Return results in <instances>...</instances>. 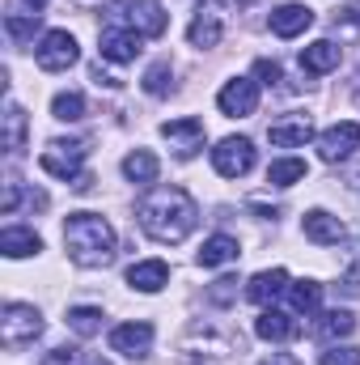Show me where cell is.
<instances>
[{"label":"cell","instance_id":"cell-15","mask_svg":"<svg viewBox=\"0 0 360 365\" xmlns=\"http://www.w3.org/2000/svg\"><path fill=\"white\" fill-rule=\"evenodd\" d=\"M314 26V9L309 4H280L275 13H271V34H280V38H297V34H305Z\"/></svg>","mask_w":360,"mask_h":365},{"label":"cell","instance_id":"cell-30","mask_svg":"<svg viewBox=\"0 0 360 365\" xmlns=\"http://www.w3.org/2000/svg\"><path fill=\"white\" fill-rule=\"evenodd\" d=\"M144 90L153 93V98H162V93L174 90V73H170V64H166V60H157V64L144 73Z\"/></svg>","mask_w":360,"mask_h":365},{"label":"cell","instance_id":"cell-8","mask_svg":"<svg viewBox=\"0 0 360 365\" xmlns=\"http://www.w3.org/2000/svg\"><path fill=\"white\" fill-rule=\"evenodd\" d=\"M360 149V123L356 119H344V123H335V128H327L322 136H318V158L322 162H348L352 153Z\"/></svg>","mask_w":360,"mask_h":365},{"label":"cell","instance_id":"cell-9","mask_svg":"<svg viewBox=\"0 0 360 365\" xmlns=\"http://www.w3.org/2000/svg\"><path fill=\"white\" fill-rule=\"evenodd\" d=\"M216 106H221V115H229V119L255 115V110H259V81H250V77L225 81V90L216 93Z\"/></svg>","mask_w":360,"mask_h":365},{"label":"cell","instance_id":"cell-13","mask_svg":"<svg viewBox=\"0 0 360 365\" xmlns=\"http://www.w3.org/2000/svg\"><path fill=\"white\" fill-rule=\"evenodd\" d=\"M110 349L123 353V357H132V361L149 357V349H153V323H123V327H115L110 331Z\"/></svg>","mask_w":360,"mask_h":365},{"label":"cell","instance_id":"cell-1","mask_svg":"<svg viewBox=\"0 0 360 365\" xmlns=\"http://www.w3.org/2000/svg\"><path fill=\"white\" fill-rule=\"evenodd\" d=\"M136 221H140V230H144L153 242L179 247L182 238L195 230L199 208H195V200H191L182 187H153V191L136 204Z\"/></svg>","mask_w":360,"mask_h":365},{"label":"cell","instance_id":"cell-17","mask_svg":"<svg viewBox=\"0 0 360 365\" xmlns=\"http://www.w3.org/2000/svg\"><path fill=\"white\" fill-rule=\"evenodd\" d=\"M339 47L331 43V38H318V43H309L305 51H301V68L309 73V77H322V73H331V68H339Z\"/></svg>","mask_w":360,"mask_h":365},{"label":"cell","instance_id":"cell-2","mask_svg":"<svg viewBox=\"0 0 360 365\" xmlns=\"http://www.w3.org/2000/svg\"><path fill=\"white\" fill-rule=\"evenodd\" d=\"M64 247H68V259L77 268H106L115 259V230L97 212H68Z\"/></svg>","mask_w":360,"mask_h":365},{"label":"cell","instance_id":"cell-33","mask_svg":"<svg viewBox=\"0 0 360 365\" xmlns=\"http://www.w3.org/2000/svg\"><path fill=\"white\" fill-rule=\"evenodd\" d=\"M208 297H212L216 306H225V302H233V297H238V280H233V276H221V280H216V284L208 289Z\"/></svg>","mask_w":360,"mask_h":365},{"label":"cell","instance_id":"cell-39","mask_svg":"<svg viewBox=\"0 0 360 365\" xmlns=\"http://www.w3.org/2000/svg\"><path fill=\"white\" fill-rule=\"evenodd\" d=\"M26 4H30V9H34V13H38V9H43V4H47V0H26Z\"/></svg>","mask_w":360,"mask_h":365},{"label":"cell","instance_id":"cell-29","mask_svg":"<svg viewBox=\"0 0 360 365\" xmlns=\"http://www.w3.org/2000/svg\"><path fill=\"white\" fill-rule=\"evenodd\" d=\"M51 115L64 119V123H77V119H85V98H81V93H55Z\"/></svg>","mask_w":360,"mask_h":365},{"label":"cell","instance_id":"cell-7","mask_svg":"<svg viewBox=\"0 0 360 365\" xmlns=\"http://www.w3.org/2000/svg\"><path fill=\"white\" fill-rule=\"evenodd\" d=\"M212 166H216L221 179H242V175H250V166H255V145H250L246 136H225V140L212 149Z\"/></svg>","mask_w":360,"mask_h":365},{"label":"cell","instance_id":"cell-5","mask_svg":"<svg viewBox=\"0 0 360 365\" xmlns=\"http://www.w3.org/2000/svg\"><path fill=\"white\" fill-rule=\"evenodd\" d=\"M77 56H81V47H77V38L68 30H47L38 38V47H34V60H38L43 73H64V68L77 64Z\"/></svg>","mask_w":360,"mask_h":365},{"label":"cell","instance_id":"cell-32","mask_svg":"<svg viewBox=\"0 0 360 365\" xmlns=\"http://www.w3.org/2000/svg\"><path fill=\"white\" fill-rule=\"evenodd\" d=\"M318 365H360V349H339V344H331L322 357H318Z\"/></svg>","mask_w":360,"mask_h":365},{"label":"cell","instance_id":"cell-21","mask_svg":"<svg viewBox=\"0 0 360 365\" xmlns=\"http://www.w3.org/2000/svg\"><path fill=\"white\" fill-rule=\"evenodd\" d=\"M292 284H288V272L284 268H271V272H259L250 284H246V293H250V302H259V306H268L275 302L280 293H288Z\"/></svg>","mask_w":360,"mask_h":365},{"label":"cell","instance_id":"cell-27","mask_svg":"<svg viewBox=\"0 0 360 365\" xmlns=\"http://www.w3.org/2000/svg\"><path fill=\"white\" fill-rule=\"evenodd\" d=\"M305 179V162L301 158H284V162H271L268 170V182L271 187H292V182Z\"/></svg>","mask_w":360,"mask_h":365},{"label":"cell","instance_id":"cell-6","mask_svg":"<svg viewBox=\"0 0 360 365\" xmlns=\"http://www.w3.org/2000/svg\"><path fill=\"white\" fill-rule=\"evenodd\" d=\"M140 43H144L140 30H132L127 21H110V26L102 30V38H97V51H102V60H110V64H132V60L140 56Z\"/></svg>","mask_w":360,"mask_h":365},{"label":"cell","instance_id":"cell-19","mask_svg":"<svg viewBox=\"0 0 360 365\" xmlns=\"http://www.w3.org/2000/svg\"><path fill=\"white\" fill-rule=\"evenodd\" d=\"M0 251H4L9 259H26V255H38V251H43V238H38L34 230H26V225H4Z\"/></svg>","mask_w":360,"mask_h":365},{"label":"cell","instance_id":"cell-4","mask_svg":"<svg viewBox=\"0 0 360 365\" xmlns=\"http://www.w3.org/2000/svg\"><path fill=\"white\" fill-rule=\"evenodd\" d=\"M38 336H43V314L34 306L9 302L4 314H0V344L4 349H21V344H34Z\"/></svg>","mask_w":360,"mask_h":365},{"label":"cell","instance_id":"cell-26","mask_svg":"<svg viewBox=\"0 0 360 365\" xmlns=\"http://www.w3.org/2000/svg\"><path fill=\"white\" fill-rule=\"evenodd\" d=\"M288 297H292V310H297V314H314L318 302H322V284H318V280H297V284L288 289Z\"/></svg>","mask_w":360,"mask_h":365},{"label":"cell","instance_id":"cell-40","mask_svg":"<svg viewBox=\"0 0 360 365\" xmlns=\"http://www.w3.org/2000/svg\"><path fill=\"white\" fill-rule=\"evenodd\" d=\"M85 365H110V361H102V357H90V361H85Z\"/></svg>","mask_w":360,"mask_h":365},{"label":"cell","instance_id":"cell-20","mask_svg":"<svg viewBox=\"0 0 360 365\" xmlns=\"http://www.w3.org/2000/svg\"><path fill=\"white\" fill-rule=\"evenodd\" d=\"M255 336L259 340H292V336H301V323L284 310H263L255 319Z\"/></svg>","mask_w":360,"mask_h":365},{"label":"cell","instance_id":"cell-3","mask_svg":"<svg viewBox=\"0 0 360 365\" xmlns=\"http://www.w3.org/2000/svg\"><path fill=\"white\" fill-rule=\"evenodd\" d=\"M85 158H90V145H85V140H51V145L43 149L38 166H43L47 175H55V179L73 182L77 191H85V187H90Z\"/></svg>","mask_w":360,"mask_h":365},{"label":"cell","instance_id":"cell-38","mask_svg":"<svg viewBox=\"0 0 360 365\" xmlns=\"http://www.w3.org/2000/svg\"><path fill=\"white\" fill-rule=\"evenodd\" d=\"M348 187H352V191H356V195H360V166H356V170H352V175H348Z\"/></svg>","mask_w":360,"mask_h":365},{"label":"cell","instance_id":"cell-25","mask_svg":"<svg viewBox=\"0 0 360 365\" xmlns=\"http://www.w3.org/2000/svg\"><path fill=\"white\" fill-rule=\"evenodd\" d=\"M157 170H162V166H157V158H153L149 149H136V153L123 158V175H127L132 182H140V187L157 182Z\"/></svg>","mask_w":360,"mask_h":365},{"label":"cell","instance_id":"cell-16","mask_svg":"<svg viewBox=\"0 0 360 365\" xmlns=\"http://www.w3.org/2000/svg\"><path fill=\"white\" fill-rule=\"evenodd\" d=\"M127 284L140 289V293H162L170 284V268L162 259H140V264L127 268Z\"/></svg>","mask_w":360,"mask_h":365},{"label":"cell","instance_id":"cell-31","mask_svg":"<svg viewBox=\"0 0 360 365\" xmlns=\"http://www.w3.org/2000/svg\"><path fill=\"white\" fill-rule=\"evenodd\" d=\"M38 17H43V13H26V17H21V13H9V17H4V30H9V38H13V43H26V38H34V26H38Z\"/></svg>","mask_w":360,"mask_h":365},{"label":"cell","instance_id":"cell-37","mask_svg":"<svg viewBox=\"0 0 360 365\" xmlns=\"http://www.w3.org/2000/svg\"><path fill=\"white\" fill-rule=\"evenodd\" d=\"M259 365H301L297 357H288V353H271L268 361H259Z\"/></svg>","mask_w":360,"mask_h":365},{"label":"cell","instance_id":"cell-23","mask_svg":"<svg viewBox=\"0 0 360 365\" xmlns=\"http://www.w3.org/2000/svg\"><path fill=\"white\" fill-rule=\"evenodd\" d=\"M26 128H30L26 110H21L17 102H9V106H4V149H9V158H17V153L26 149Z\"/></svg>","mask_w":360,"mask_h":365},{"label":"cell","instance_id":"cell-24","mask_svg":"<svg viewBox=\"0 0 360 365\" xmlns=\"http://www.w3.org/2000/svg\"><path fill=\"white\" fill-rule=\"evenodd\" d=\"M352 331H356L352 310H327V314H318V323H314V336H318V340H344V336H352Z\"/></svg>","mask_w":360,"mask_h":365},{"label":"cell","instance_id":"cell-12","mask_svg":"<svg viewBox=\"0 0 360 365\" xmlns=\"http://www.w3.org/2000/svg\"><path fill=\"white\" fill-rule=\"evenodd\" d=\"M186 38H191V47H199V51L216 47V43L225 38V17H221V9H212V4L195 9V17H191V26H186Z\"/></svg>","mask_w":360,"mask_h":365},{"label":"cell","instance_id":"cell-10","mask_svg":"<svg viewBox=\"0 0 360 365\" xmlns=\"http://www.w3.org/2000/svg\"><path fill=\"white\" fill-rule=\"evenodd\" d=\"M123 9H127V13H115V17L127 21L132 30H140L144 38H157V34H166V26H170L162 0H123Z\"/></svg>","mask_w":360,"mask_h":365},{"label":"cell","instance_id":"cell-35","mask_svg":"<svg viewBox=\"0 0 360 365\" xmlns=\"http://www.w3.org/2000/svg\"><path fill=\"white\" fill-rule=\"evenodd\" d=\"M77 361V349H51V357H47V365H73Z\"/></svg>","mask_w":360,"mask_h":365},{"label":"cell","instance_id":"cell-11","mask_svg":"<svg viewBox=\"0 0 360 365\" xmlns=\"http://www.w3.org/2000/svg\"><path fill=\"white\" fill-rule=\"evenodd\" d=\"M162 136L170 140L174 158H182V162L203 149V123L199 119H170V123H162Z\"/></svg>","mask_w":360,"mask_h":365},{"label":"cell","instance_id":"cell-34","mask_svg":"<svg viewBox=\"0 0 360 365\" xmlns=\"http://www.w3.org/2000/svg\"><path fill=\"white\" fill-rule=\"evenodd\" d=\"M255 77H259L263 86H280V81H284V73H280L275 60H255Z\"/></svg>","mask_w":360,"mask_h":365},{"label":"cell","instance_id":"cell-22","mask_svg":"<svg viewBox=\"0 0 360 365\" xmlns=\"http://www.w3.org/2000/svg\"><path fill=\"white\" fill-rule=\"evenodd\" d=\"M238 238H229V234H212L203 247H199V268H221V264H233L238 259Z\"/></svg>","mask_w":360,"mask_h":365},{"label":"cell","instance_id":"cell-14","mask_svg":"<svg viewBox=\"0 0 360 365\" xmlns=\"http://www.w3.org/2000/svg\"><path fill=\"white\" fill-rule=\"evenodd\" d=\"M309 136H314L309 115H280V119L268 128V140L275 145V149H297V145H305Z\"/></svg>","mask_w":360,"mask_h":365},{"label":"cell","instance_id":"cell-36","mask_svg":"<svg viewBox=\"0 0 360 365\" xmlns=\"http://www.w3.org/2000/svg\"><path fill=\"white\" fill-rule=\"evenodd\" d=\"M339 21H348V26H360V0H352V4H344V9H339Z\"/></svg>","mask_w":360,"mask_h":365},{"label":"cell","instance_id":"cell-18","mask_svg":"<svg viewBox=\"0 0 360 365\" xmlns=\"http://www.w3.org/2000/svg\"><path fill=\"white\" fill-rule=\"evenodd\" d=\"M301 230H305V238H309V242H318V247H331V242H339V238H344V225H339V217H331V212H322V208L305 212Z\"/></svg>","mask_w":360,"mask_h":365},{"label":"cell","instance_id":"cell-28","mask_svg":"<svg viewBox=\"0 0 360 365\" xmlns=\"http://www.w3.org/2000/svg\"><path fill=\"white\" fill-rule=\"evenodd\" d=\"M68 327H73L77 336L102 331V310H97V306H73V310H68Z\"/></svg>","mask_w":360,"mask_h":365}]
</instances>
